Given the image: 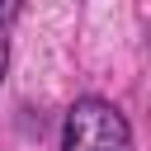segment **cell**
Masks as SVG:
<instances>
[{
    "mask_svg": "<svg viewBox=\"0 0 151 151\" xmlns=\"http://www.w3.org/2000/svg\"><path fill=\"white\" fill-rule=\"evenodd\" d=\"M5 66H9V38H5V28H0V80H5Z\"/></svg>",
    "mask_w": 151,
    "mask_h": 151,
    "instance_id": "3957f363",
    "label": "cell"
},
{
    "mask_svg": "<svg viewBox=\"0 0 151 151\" xmlns=\"http://www.w3.org/2000/svg\"><path fill=\"white\" fill-rule=\"evenodd\" d=\"M14 19H19V5H14V0H0V28L14 24Z\"/></svg>",
    "mask_w": 151,
    "mask_h": 151,
    "instance_id": "7a4b0ae2",
    "label": "cell"
},
{
    "mask_svg": "<svg viewBox=\"0 0 151 151\" xmlns=\"http://www.w3.org/2000/svg\"><path fill=\"white\" fill-rule=\"evenodd\" d=\"M61 151H132V127H127L118 104H109L99 94H85L66 113Z\"/></svg>",
    "mask_w": 151,
    "mask_h": 151,
    "instance_id": "6da1fadb",
    "label": "cell"
}]
</instances>
